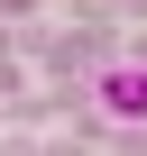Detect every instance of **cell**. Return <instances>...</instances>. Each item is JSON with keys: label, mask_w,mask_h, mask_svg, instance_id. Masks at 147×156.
Instances as JSON below:
<instances>
[{"label": "cell", "mask_w": 147, "mask_h": 156, "mask_svg": "<svg viewBox=\"0 0 147 156\" xmlns=\"http://www.w3.org/2000/svg\"><path fill=\"white\" fill-rule=\"evenodd\" d=\"M92 101H101V119H147V64H110Z\"/></svg>", "instance_id": "cell-1"}]
</instances>
